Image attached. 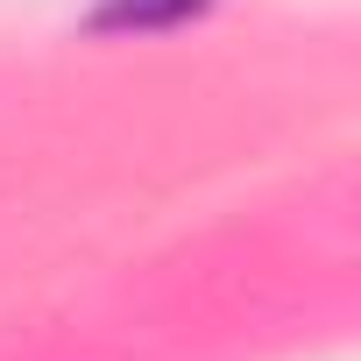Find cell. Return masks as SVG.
<instances>
[{"mask_svg":"<svg viewBox=\"0 0 361 361\" xmlns=\"http://www.w3.org/2000/svg\"><path fill=\"white\" fill-rule=\"evenodd\" d=\"M213 8V0H99L85 15L92 36H156V29H185Z\"/></svg>","mask_w":361,"mask_h":361,"instance_id":"cell-1","label":"cell"}]
</instances>
